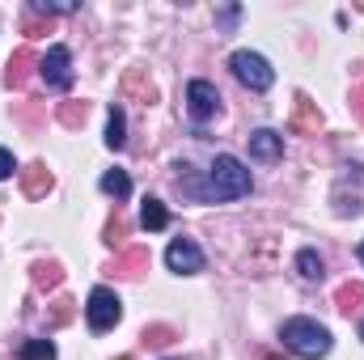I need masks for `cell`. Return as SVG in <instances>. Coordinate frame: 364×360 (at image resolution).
<instances>
[{
    "instance_id": "cell-1",
    "label": "cell",
    "mask_w": 364,
    "mask_h": 360,
    "mask_svg": "<svg viewBox=\"0 0 364 360\" xmlns=\"http://www.w3.org/2000/svg\"><path fill=\"white\" fill-rule=\"evenodd\" d=\"M279 339H284L288 352H296L305 360H322L331 352V331L322 322H314V318H288L279 327Z\"/></svg>"
},
{
    "instance_id": "cell-2",
    "label": "cell",
    "mask_w": 364,
    "mask_h": 360,
    "mask_svg": "<svg viewBox=\"0 0 364 360\" xmlns=\"http://www.w3.org/2000/svg\"><path fill=\"white\" fill-rule=\"evenodd\" d=\"M208 195L212 199H242V195H250V170L237 157L220 153L212 162V170H208Z\"/></svg>"
},
{
    "instance_id": "cell-3",
    "label": "cell",
    "mask_w": 364,
    "mask_h": 360,
    "mask_svg": "<svg viewBox=\"0 0 364 360\" xmlns=\"http://www.w3.org/2000/svg\"><path fill=\"white\" fill-rule=\"evenodd\" d=\"M119 318H123V301H119V292H114V288H93L90 301H85V322H90L93 335L114 331Z\"/></svg>"
},
{
    "instance_id": "cell-4",
    "label": "cell",
    "mask_w": 364,
    "mask_h": 360,
    "mask_svg": "<svg viewBox=\"0 0 364 360\" xmlns=\"http://www.w3.org/2000/svg\"><path fill=\"white\" fill-rule=\"evenodd\" d=\"M229 68H233V77H237L246 90H255V93L272 90V81H275V68L259 55V51H233V55H229Z\"/></svg>"
},
{
    "instance_id": "cell-5",
    "label": "cell",
    "mask_w": 364,
    "mask_h": 360,
    "mask_svg": "<svg viewBox=\"0 0 364 360\" xmlns=\"http://www.w3.org/2000/svg\"><path fill=\"white\" fill-rule=\"evenodd\" d=\"M43 81H47L51 90H68V85H73V51H68L64 43L47 47V55H43Z\"/></svg>"
},
{
    "instance_id": "cell-6",
    "label": "cell",
    "mask_w": 364,
    "mask_h": 360,
    "mask_svg": "<svg viewBox=\"0 0 364 360\" xmlns=\"http://www.w3.org/2000/svg\"><path fill=\"white\" fill-rule=\"evenodd\" d=\"M186 110H191V119L195 123H208L216 110H220V93L212 81H191L186 85Z\"/></svg>"
},
{
    "instance_id": "cell-7",
    "label": "cell",
    "mask_w": 364,
    "mask_h": 360,
    "mask_svg": "<svg viewBox=\"0 0 364 360\" xmlns=\"http://www.w3.org/2000/svg\"><path fill=\"white\" fill-rule=\"evenodd\" d=\"M166 263H170V271H178V275H195V271H203V250L191 238H174L166 246Z\"/></svg>"
},
{
    "instance_id": "cell-8",
    "label": "cell",
    "mask_w": 364,
    "mask_h": 360,
    "mask_svg": "<svg viewBox=\"0 0 364 360\" xmlns=\"http://www.w3.org/2000/svg\"><path fill=\"white\" fill-rule=\"evenodd\" d=\"M250 157H255V162H267V166L279 162V157H284V136L272 132V127H259V132L250 136Z\"/></svg>"
},
{
    "instance_id": "cell-9",
    "label": "cell",
    "mask_w": 364,
    "mask_h": 360,
    "mask_svg": "<svg viewBox=\"0 0 364 360\" xmlns=\"http://www.w3.org/2000/svg\"><path fill=\"white\" fill-rule=\"evenodd\" d=\"M140 225H144L149 233L166 229V225H170V212H166V203H161V199H144V208H140Z\"/></svg>"
},
{
    "instance_id": "cell-10",
    "label": "cell",
    "mask_w": 364,
    "mask_h": 360,
    "mask_svg": "<svg viewBox=\"0 0 364 360\" xmlns=\"http://www.w3.org/2000/svg\"><path fill=\"white\" fill-rule=\"evenodd\" d=\"M127 144V119L119 106H110V119H106V149H123Z\"/></svg>"
},
{
    "instance_id": "cell-11",
    "label": "cell",
    "mask_w": 364,
    "mask_h": 360,
    "mask_svg": "<svg viewBox=\"0 0 364 360\" xmlns=\"http://www.w3.org/2000/svg\"><path fill=\"white\" fill-rule=\"evenodd\" d=\"M17 360H55V344L51 339H26L17 348Z\"/></svg>"
},
{
    "instance_id": "cell-12",
    "label": "cell",
    "mask_w": 364,
    "mask_h": 360,
    "mask_svg": "<svg viewBox=\"0 0 364 360\" xmlns=\"http://www.w3.org/2000/svg\"><path fill=\"white\" fill-rule=\"evenodd\" d=\"M102 191L114 195V199H127V195H132V179H127L123 170H106V174H102Z\"/></svg>"
},
{
    "instance_id": "cell-13",
    "label": "cell",
    "mask_w": 364,
    "mask_h": 360,
    "mask_svg": "<svg viewBox=\"0 0 364 360\" xmlns=\"http://www.w3.org/2000/svg\"><path fill=\"white\" fill-rule=\"evenodd\" d=\"M296 271H301L305 280H322V275H326V263H322L318 250H301V255H296Z\"/></svg>"
},
{
    "instance_id": "cell-14",
    "label": "cell",
    "mask_w": 364,
    "mask_h": 360,
    "mask_svg": "<svg viewBox=\"0 0 364 360\" xmlns=\"http://www.w3.org/2000/svg\"><path fill=\"white\" fill-rule=\"evenodd\" d=\"M13 170H17V162H13V153H9V149H0V182L9 179Z\"/></svg>"
},
{
    "instance_id": "cell-15",
    "label": "cell",
    "mask_w": 364,
    "mask_h": 360,
    "mask_svg": "<svg viewBox=\"0 0 364 360\" xmlns=\"http://www.w3.org/2000/svg\"><path fill=\"white\" fill-rule=\"evenodd\" d=\"M360 263H364V242H360Z\"/></svg>"
},
{
    "instance_id": "cell-16",
    "label": "cell",
    "mask_w": 364,
    "mask_h": 360,
    "mask_svg": "<svg viewBox=\"0 0 364 360\" xmlns=\"http://www.w3.org/2000/svg\"><path fill=\"white\" fill-rule=\"evenodd\" d=\"M360 339H364V322H360Z\"/></svg>"
}]
</instances>
